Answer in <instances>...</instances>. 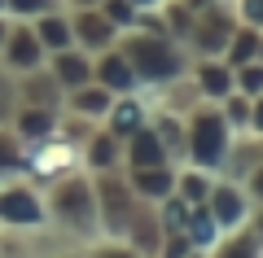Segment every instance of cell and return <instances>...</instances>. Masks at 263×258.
Segmentation results:
<instances>
[{
	"label": "cell",
	"instance_id": "6da1fadb",
	"mask_svg": "<svg viewBox=\"0 0 263 258\" xmlns=\"http://www.w3.org/2000/svg\"><path fill=\"white\" fill-rule=\"evenodd\" d=\"M219 153H224V123L202 118V127H197V162H202V166H215Z\"/></svg>",
	"mask_w": 263,
	"mask_h": 258
},
{
	"label": "cell",
	"instance_id": "7a4b0ae2",
	"mask_svg": "<svg viewBox=\"0 0 263 258\" xmlns=\"http://www.w3.org/2000/svg\"><path fill=\"white\" fill-rule=\"evenodd\" d=\"M0 214L9 223H35L40 219V202L31 193H5L0 197Z\"/></svg>",
	"mask_w": 263,
	"mask_h": 258
},
{
	"label": "cell",
	"instance_id": "3957f363",
	"mask_svg": "<svg viewBox=\"0 0 263 258\" xmlns=\"http://www.w3.org/2000/svg\"><path fill=\"white\" fill-rule=\"evenodd\" d=\"M136 57H141V70L145 74H171V70H176L171 53H167V48H158V44H141V48H136Z\"/></svg>",
	"mask_w": 263,
	"mask_h": 258
},
{
	"label": "cell",
	"instance_id": "277c9868",
	"mask_svg": "<svg viewBox=\"0 0 263 258\" xmlns=\"http://www.w3.org/2000/svg\"><path fill=\"white\" fill-rule=\"evenodd\" d=\"M132 157H136V166H162V145L154 136H141L136 149H132Z\"/></svg>",
	"mask_w": 263,
	"mask_h": 258
},
{
	"label": "cell",
	"instance_id": "5b68a950",
	"mask_svg": "<svg viewBox=\"0 0 263 258\" xmlns=\"http://www.w3.org/2000/svg\"><path fill=\"white\" fill-rule=\"evenodd\" d=\"M136 118H141V105L123 101L119 110H114V131H119V136H132V131H136Z\"/></svg>",
	"mask_w": 263,
	"mask_h": 258
},
{
	"label": "cell",
	"instance_id": "8992f818",
	"mask_svg": "<svg viewBox=\"0 0 263 258\" xmlns=\"http://www.w3.org/2000/svg\"><path fill=\"white\" fill-rule=\"evenodd\" d=\"M211 210H215L219 219L237 223V219H241V197H237V193H228V188H224V193H215V206H211Z\"/></svg>",
	"mask_w": 263,
	"mask_h": 258
},
{
	"label": "cell",
	"instance_id": "52a82bcc",
	"mask_svg": "<svg viewBox=\"0 0 263 258\" xmlns=\"http://www.w3.org/2000/svg\"><path fill=\"white\" fill-rule=\"evenodd\" d=\"M84 197H88V193H84L79 184H75V188H66V193H62V210H66V214H75V219H88V202H84Z\"/></svg>",
	"mask_w": 263,
	"mask_h": 258
},
{
	"label": "cell",
	"instance_id": "ba28073f",
	"mask_svg": "<svg viewBox=\"0 0 263 258\" xmlns=\"http://www.w3.org/2000/svg\"><path fill=\"white\" fill-rule=\"evenodd\" d=\"M101 79H105V83H114V88H127V83H132V70L119 62V57H110V62L101 66Z\"/></svg>",
	"mask_w": 263,
	"mask_h": 258
},
{
	"label": "cell",
	"instance_id": "9c48e42d",
	"mask_svg": "<svg viewBox=\"0 0 263 258\" xmlns=\"http://www.w3.org/2000/svg\"><path fill=\"white\" fill-rule=\"evenodd\" d=\"M189 232H193V241H197V245H211V241H215V219H211V214H197Z\"/></svg>",
	"mask_w": 263,
	"mask_h": 258
},
{
	"label": "cell",
	"instance_id": "30bf717a",
	"mask_svg": "<svg viewBox=\"0 0 263 258\" xmlns=\"http://www.w3.org/2000/svg\"><path fill=\"white\" fill-rule=\"evenodd\" d=\"M141 188H145V193H167L171 175H167V171H158V166H149V175H141Z\"/></svg>",
	"mask_w": 263,
	"mask_h": 258
},
{
	"label": "cell",
	"instance_id": "8fae6325",
	"mask_svg": "<svg viewBox=\"0 0 263 258\" xmlns=\"http://www.w3.org/2000/svg\"><path fill=\"white\" fill-rule=\"evenodd\" d=\"M35 62V44H31V35H18L13 39V66H31Z\"/></svg>",
	"mask_w": 263,
	"mask_h": 258
},
{
	"label": "cell",
	"instance_id": "7c38bea8",
	"mask_svg": "<svg viewBox=\"0 0 263 258\" xmlns=\"http://www.w3.org/2000/svg\"><path fill=\"white\" fill-rule=\"evenodd\" d=\"M40 35H44L48 44H66V39H70V31H66V22L48 18V22H44V31H40Z\"/></svg>",
	"mask_w": 263,
	"mask_h": 258
},
{
	"label": "cell",
	"instance_id": "4fadbf2b",
	"mask_svg": "<svg viewBox=\"0 0 263 258\" xmlns=\"http://www.w3.org/2000/svg\"><path fill=\"white\" fill-rule=\"evenodd\" d=\"M254 48H259V39H254V35H237V44H233V62H246Z\"/></svg>",
	"mask_w": 263,
	"mask_h": 258
},
{
	"label": "cell",
	"instance_id": "5bb4252c",
	"mask_svg": "<svg viewBox=\"0 0 263 258\" xmlns=\"http://www.w3.org/2000/svg\"><path fill=\"white\" fill-rule=\"evenodd\" d=\"M22 127H27V136H40V140L48 136V118H44V114H40V118H35V114H27V118H22Z\"/></svg>",
	"mask_w": 263,
	"mask_h": 258
},
{
	"label": "cell",
	"instance_id": "9a60e30c",
	"mask_svg": "<svg viewBox=\"0 0 263 258\" xmlns=\"http://www.w3.org/2000/svg\"><path fill=\"white\" fill-rule=\"evenodd\" d=\"M57 70H62V79H84V62H79V57H62Z\"/></svg>",
	"mask_w": 263,
	"mask_h": 258
},
{
	"label": "cell",
	"instance_id": "2e32d148",
	"mask_svg": "<svg viewBox=\"0 0 263 258\" xmlns=\"http://www.w3.org/2000/svg\"><path fill=\"white\" fill-rule=\"evenodd\" d=\"M79 27H84V35L92 39V44H97V39H105V22H101V18H84Z\"/></svg>",
	"mask_w": 263,
	"mask_h": 258
},
{
	"label": "cell",
	"instance_id": "e0dca14e",
	"mask_svg": "<svg viewBox=\"0 0 263 258\" xmlns=\"http://www.w3.org/2000/svg\"><path fill=\"white\" fill-rule=\"evenodd\" d=\"M202 83H206L211 92H224V88H228V74L224 70H206V74H202Z\"/></svg>",
	"mask_w": 263,
	"mask_h": 258
},
{
	"label": "cell",
	"instance_id": "ac0fdd59",
	"mask_svg": "<svg viewBox=\"0 0 263 258\" xmlns=\"http://www.w3.org/2000/svg\"><path fill=\"white\" fill-rule=\"evenodd\" d=\"M241 88H246V92H259V88H263V70H259V66H254V70H241Z\"/></svg>",
	"mask_w": 263,
	"mask_h": 258
},
{
	"label": "cell",
	"instance_id": "d6986e66",
	"mask_svg": "<svg viewBox=\"0 0 263 258\" xmlns=\"http://www.w3.org/2000/svg\"><path fill=\"white\" fill-rule=\"evenodd\" d=\"M184 219H189V214H184V206H180V202H171V210H167V228H171V232H180V228H184Z\"/></svg>",
	"mask_w": 263,
	"mask_h": 258
},
{
	"label": "cell",
	"instance_id": "ffe728a7",
	"mask_svg": "<svg viewBox=\"0 0 263 258\" xmlns=\"http://www.w3.org/2000/svg\"><path fill=\"white\" fill-rule=\"evenodd\" d=\"M224 258H254V245H250V241H237V245L228 249Z\"/></svg>",
	"mask_w": 263,
	"mask_h": 258
},
{
	"label": "cell",
	"instance_id": "44dd1931",
	"mask_svg": "<svg viewBox=\"0 0 263 258\" xmlns=\"http://www.w3.org/2000/svg\"><path fill=\"white\" fill-rule=\"evenodd\" d=\"M79 105H84V110H101L105 96H101V92H84V96H79Z\"/></svg>",
	"mask_w": 263,
	"mask_h": 258
},
{
	"label": "cell",
	"instance_id": "7402d4cb",
	"mask_svg": "<svg viewBox=\"0 0 263 258\" xmlns=\"http://www.w3.org/2000/svg\"><path fill=\"white\" fill-rule=\"evenodd\" d=\"M92 157H97V166H105V162H110V157H114V149H110V140H101V145L92 149Z\"/></svg>",
	"mask_w": 263,
	"mask_h": 258
},
{
	"label": "cell",
	"instance_id": "603a6c76",
	"mask_svg": "<svg viewBox=\"0 0 263 258\" xmlns=\"http://www.w3.org/2000/svg\"><path fill=\"white\" fill-rule=\"evenodd\" d=\"M246 13H250L254 22H263V0H246Z\"/></svg>",
	"mask_w": 263,
	"mask_h": 258
},
{
	"label": "cell",
	"instance_id": "cb8c5ba5",
	"mask_svg": "<svg viewBox=\"0 0 263 258\" xmlns=\"http://www.w3.org/2000/svg\"><path fill=\"white\" fill-rule=\"evenodd\" d=\"M44 0H13V9H40Z\"/></svg>",
	"mask_w": 263,
	"mask_h": 258
},
{
	"label": "cell",
	"instance_id": "d4e9b609",
	"mask_svg": "<svg viewBox=\"0 0 263 258\" xmlns=\"http://www.w3.org/2000/svg\"><path fill=\"white\" fill-rule=\"evenodd\" d=\"M0 166H9V149H5V140H0Z\"/></svg>",
	"mask_w": 263,
	"mask_h": 258
},
{
	"label": "cell",
	"instance_id": "484cf974",
	"mask_svg": "<svg viewBox=\"0 0 263 258\" xmlns=\"http://www.w3.org/2000/svg\"><path fill=\"white\" fill-rule=\"evenodd\" d=\"M254 127L263 131V105H259V110H254Z\"/></svg>",
	"mask_w": 263,
	"mask_h": 258
},
{
	"label": "cell",
	"instance_id": "4316f807",
	"mask_svg": "<svg viewBox=\"0 0 263 258\" xmlns=\"http://www.w3.org/2000/svg\"><path fill=\"white\" fill-rule=\"evenodd\" d=\"M254 193H259V197H263V171H259V180H254Z\"/></svg>",
	"mask_w": 263,
	"mask_h": 258
},
{
	"label": "cell",
	"instance_id": "83f0119b",
	"mask_svg": "<svg viewBox=\"0 0 263 258\" xmlns=\"http://www.w3.org/2000/svg\"><path fill=\"white\" fill-rule=\"evenodd\" d=\"M101 258H132V254H101Z\"/></svg>",
	"mask_w": 263,
	"mask_h": 258
},
{
	"label": "cell",
	"instance_id": "f1b7e54d",
	"mask_svg": "<svg viewBox=\"0 0 263 258\" xmlns=\"http://www.w3.org/2000/svg\"><path fill=\"white\" fill-rule=\"evenodd\" d=\"M259 232H263V214H259Z\"/></svg>",
	"mask_w": 263,
	"mask_h": 258
}]
</instances>
